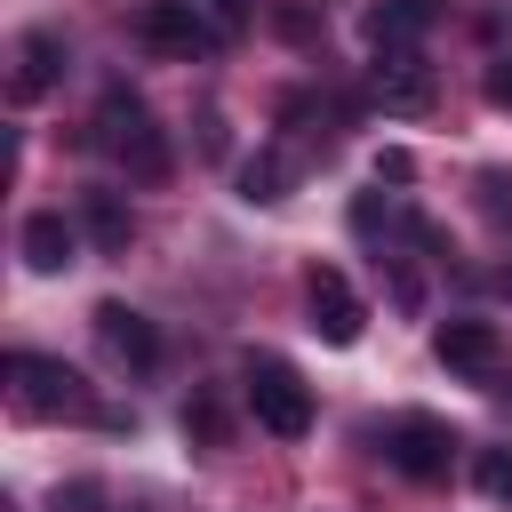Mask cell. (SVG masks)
<instances>
[{"instance_id":"obj_1","label":"cell","mask_w":512,"mask_h":512,"mask_svg":"<svg viewBox=\"0 0 512 512\" xmlns=\"http://www.w3.org/2000/svg\"><path fill=\"white\" fill-rule=\"evenodd\" d=\"M8 376H16V408H24V416H72V424L128 432V416L104 408V400L88 392V376L64 368V360H48V352H8Z\"/></svg>"},{"instance_id":"obj_2","label":"cell","mask_w":512,"mask_h":512,"mask_svg":"<svg viewBox=\"0 0 512 512\" xmlns=\"http://www.w3.org/2000/svg\"><path fill=\"white\" fill-rule=\"evenodd\" d=\"M96 144L128 168V176H144V184H160L168 176V136L152 128V112H144V96L136 88H104V104H96Z\"/></svg>"},{"instance_id":"obj_3","label":"cell","mask_w":512,"mask_h":512,"mask_svg":"<svg viewBox=\"0 0 512 512\" xmlns=\"http://www.w3.org/2000/svg\"><path fill=\"white\" fill-rule=\"evenodd\" d=\"M248 416L272 432V440H304L312 432V392L288 360H248Z\"/></svg>"},{"instance_id":"obj_4","label":"cell","mask_w":512,"mask_h":512,"mask_svg":"<svg viewBox=\"0 0 512 512\" xmlns=\"http://www.w3.org/2000/svg\"><path fill=\"white\" fill-rule=\"evenodd\" d=\"M136 40L160 48V56H208V48H224V24L200 0H144L136 8Z\"/></svg>"},{"instance_id":"obj_5","label":"cell","mask_w":512,"mask_h":512,"mask_svg":"<svg viewBox=\"0 0 512 512\" xmlns=\"http://www.w3.org/2000/svg\"><path fill=\"white\" fill-rule=\"evenodd\" d=\"M384 456H392L408 480H448V464H456V432H448L440 416L408 408V416L384 424Z\"/></svg>"},{"instance_id":"obj_6","label":"cell","mask_w":512,"mask_h":512,"mask_svg":"<svg viewBox=\"0 0 512 512\" xmlns=\"http://www.w3.org/2000/svg\"><path fill=\"white\" fill-rule=\"evenodd\" d=\"M304 296H312V336H320V344H360V328H368V304L352 296V280H344L336 264H312Z\"/></svg>"},{"instance_id":"obj_7","label":"cell","mask_w":512,"mask_h":512,"mask_svg":"<svg viewBox=\"0 0 512 512\" xmlns=\"http://www.w3.org/2000/svg\"><path fill=\"white\" fill-rule=\"evenodd\" d=\"M432 360L456 368V376H472V384H488L504 368V336H496V320H440L432 328Z\"/></svg>"},{"instance_id":"obj_8","label":"cell","mask_w":512,"mask_h":512,"mask_svg":"<svg viewBox=\"0 0 512 512\" xmlns=\"http://www.w3.org/2000/svg\"><path fill=\"white\" fill-rule=\"evenodd\" d=\"M368 88H376L384 112H424V104H432V64H424L416 48H376Z\"/></svg>"},{"instance_id":"obj_9","label":"cell","mask_w":512,"mask_h":512,"mask_svg":"<svg viewBox=\"0 0 512 512\" xmlns=\"http://www.w3.org/2000/svg\"><path fill=\"white\" fill-rule=\"evenodd\" d=\"M56 80H64V32H56V24H32V32L16 40V80H8V96H16V104H40Z\"/></svg>"},{"instance_id":"obj_10","label":"cell","mask_w":512,"mask_h":512,"mask_svg":"<svg viewBox=\"0 0 512 512\" xmlns=\"http://www.w3.org/2000/svg\"><path fill=\"white\" fill-rule=\"evenodd\" d=\"M96 336H104V352H112L120 368H152V360H160V328H152L136 304H96Z\"/></svg>"},{"instance_id":"obj_11","label":"cell","mask_w":512,"mask_h":512,"mask_svg":"<svg viewBox=\"0 0 512 512\" xmlns=\"http://www.w3.org/2000/svg\"><path fill=\"white\" fill-rule=\"evenodd\" d=\"M72 256H80V224L64 208H32L24 216V264L32 272H64Z\"/></svg>"},{"instance_id":"obj_12","label":"cell","mask_w":512,"mask_h":512,"mask_svg":"<svg viewBox=\"0 0 512 512\" xmlns=\"http://www.w3.org/2000/svg\"><path fill=\"white\" fill-rule=\"evenodd\" d=\"M432 16H440V0H376L368 8V40L376 48H416L432 32Z\"/></svg>"},{"instance_id":"obj_13","label":"cell","mask_w":512,"mask_h":512,"mask_svg":"<svg viewBox=\"0 0 512 512\" xmlns=\"http://www.w3.org/2000/svg\"><path fill=\"white\" fill-rule=\"evenodd\" d=\"M80 224H88V240H96L104 256H120V248L136 240V216H128V208H120V192H104V184H96V192H80Z\"/></svg>"},{"instance_id":"obj_14","label":"cell","mask_w":512,"mask_h":512,"mask_svg":"<svg viewBox=\"0 0 512 512\" xmlns=\"http://www.w3.org/2000/svg\"><path fill=\"white\" fill-rule=\"evenodd\" d=\"M288 176H296L288 152H256V160L240 168V200H288Z\"/></svg>"},{"instance_id":"obj_15","label":"cell","mask_w":512,"mask_h":512,"mask_svg":"<svg viewBox=\"0 0 512 512\" xmlns=\"http://www.w3.org/2000/svg\"><path fill=\"white\" fill-rule=\"evenodd\" d=\"M184 432H192V440H208V448H224V440H232V416H224V400H216V392L184 400Z\"/></svg>"},{"instance_id":"obj_16","label":"cell","mask_w":512,"mask_h":512,"mask_svg":"<svg viewBox=\"0 0 512 512\" xmlns=\"http://www.w3.org/2000/svg\"><path fill=\"white\" fill-rule=\"evenodd\" d=\"M472 480H480V496H488V504H512V448H480Z\"/></svg>"},{"instance_id":"obj_17","label":"cell","mask_w":512,"mask_h":512,"mask_svg":"<svg viewBox=\"0 0 512 512\" xmlns=\"http://www.w3.org/2000/svg\"><path fill=\"white\" fill-rule=\"evenodd\" d=\"M480 208H488V216H512V176H504V168L480 176Z\"/></svg>"},{"instance_id":"obj_18","label":"cell","mask_w":512,"mask_h":512,"mask_svg":"<svg viewBox=\"0 0 512 512\" xmlns=\"http://www.w3.org/2000/svg\"><path fill=\"white\" fill-rule=\"evenodd\" d=\"M376 176H384V184H408V176H416V152H400V144L376 152Z\"/></svg>"},{"instance_id":"obj_19","label":"cell","mask_w":512,"mask_h":512,"mask_svg":"<svg viewBox=\"0 0 512 512\" xmlns=\"http://www.w3.org/2000/svg\"><path fill=\"white\" fill-rule=\"evenodd\" d=\"M488 104H496V112H512V56H496V64H488Z\"/></svg>"},{"instance_id":"obj_20","label":"cell","mask_w":512,"mask_h":512,"mask_svg":"<svg viewBox=\"0 0 512 512\" xmlns=\"http://www.w3.org/2000/svg\"><path fill=\"white\" fill-rule=\"evenodd\" d=\"M200 8H208L224 32H240V24H248V0H200Z\"/></svg>"},{"instance_id":"obj_21","label":"cell","mask_w":512,"mask_h":512,"mask_svg":"<svg viewBox=\"0 0 512 512\" xmlns=\"http://www.w3.org/2000/svg\"><path fill=\"white\" fill-rule=\"evenodd\" d=\"M272 24H280V32H288V40H312V16H304V8H280V16H272Z\"/></svg>"},{"instance_id":"obj_22","label":"cell","mask_w":512,"mask_h":512,"mask_svg":"<svg viewBox=\"0 0 512 512\" xmlns=\"http://www.w3.org/2000/svg\"><path fill=\"white\" fill-rule=\"evenodd\" d=\"M200 152H216V160H224V120H216V112H200Z\"/></svg>"},{"instance_id":"obj_23","label":"cell","mask_w":512,"mask_h":512,"mask_svg":"<svg viewBox=\"0 0 512 512\" xmlns=\"http://www.w3.org/2000/svg\"><path fill=\"white\" fill-rule=\"evenodd\" d=\"M128 512H136V504H128Z\"/></svg>"}]
</instances>
